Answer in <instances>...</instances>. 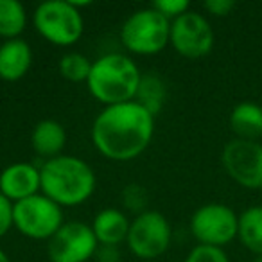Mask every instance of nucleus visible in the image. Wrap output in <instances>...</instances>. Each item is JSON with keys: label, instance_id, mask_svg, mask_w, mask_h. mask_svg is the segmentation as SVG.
Segmentation results:
<instances>
[{"label": "nucleus", "instance_id": "1", "mask_svg": "<svg viewBox=\"0 0 262 262\" xmlns=\"http://www.w3.org/2000/svg\"><path fill=\"white\" fill-rule=\"evenodd\" d=\"M153 135L155 115L137 101L104 106L92 124V144L113 162H129L140 157Z\"/></svg>", "mask_w": 262, "mask_h": 262}, {"label": "nucleus", "instance_id": "2", "mask_svg": "<svg viewBox=\"0 0 262 262\" xmlns=\"http://www.w3.org/2000/svg\"><path fill=\"white\" fill-rule=\"evenodd\" d=\"M41 194L59 207L83 205L95 190V172L84 160L70 155H59L45 160L40 167Z\"/></svg>", "mask_w": 262, "mask_h": 262}, {"label": "nucleus", "instance_id": "3", "mask_svg": "<svg viewBox=\"0 0 262 262\" xmlns=\"http://www.w3.org/2000/svg\"><path fill=\"white\" fill-rule=\"evenodd\" d=\"M142 72L126 54H104L92 63L88 90L101 104L113 106L137 99Z\"/></svg>", "mask_w": 262, "mask_h": 262}, {"label": "nucleus", "instance_id": "4", "mask_svg": "<svg viewBox=\"0 0 262 262\" xmlns=\"http://www.w3.org/2000/svg\"><path fill=\"white\" fill-rule=\"evenodd\" d=\"M169 38L171 22L153 8L131 13L120 27V43L133 54H157L167 47Z\"/></svg>", "mask_w": 262, "mask_h": 262}, {"label": "nucleus", "instance_id": "5", "mask_svg": "<svg viewBox=\"0 0 262 262\" xmlns=\"http://www.w3.org/2000/svg\"><path fill=\"white\" fill-rule=\"evenodd\" d=\"M34 29L41 38L58 47H70L84 33V20L70 0H47L36 6L33 15Z\"/></svg>", "mask_w": 262, "mask_h": 262}, {"label": "nucleus", "instance_id": "6", "mask_svg": "<svg viewBox=\"0 0 262 262\" xmlns=\"http://www.w3.org/2000/svg\"><path fill=\"white\" fill-rule=\"evenodd\" d=\"M13 226L34 241H49L63 226V210L58 203L38 192L13 203Z\"/></svg>", "mask_w": 262, "mask_h": 262}, {"label": "nucleus", "instance_id": "7", "mask_svg": "<svg viewBox=\"0 0 262 262\" xmlns=\"http://www.w3.org/2000/svg\"><path fill=\"white\" fill-rule=\"evenodd\" d=\"M171 235V225L162 212L144 210L131 221L126 243L135 257L151 260L167 251Z\"/></svg>", "mask_w": 262, "mask_h": 262}, {"label": "nucleus", "instance_id": "8", "mask_svg": "<svg viewBox=\"0 0 262 262\" xmlns=\"http://www.w3.org/2000/svg\"><path fill=\"white\" fill-rule=\"evenodd\" d=\"M239 230V215L223 203H207L190 217L194 239L205 246L223 248L232 243Z\"/></svg>", "mask_w": 262, "mask_h": 262}, {"label": "nucleus", "instance_id": "9", "mask_svg": "<svg viewBox=\"0 0 262 262\" xmlns=\"http://www.w3.org/2000/svg\"><path fill=\"white\" fill-rule=\"evenodd\" d=\"M221 164L226 174L244 189H262V144L233 139L223 147Z\"/></svg>", "mask_w": 262, "mask_h": 262}, {"label": "nucleus", "instance_id": "10", "mask_svg": "<svg viewBox=\"0 0 262 262\" xmlns=\"http://www.w3.org/2000/svg\"><path fill=\"white\" fill-rule=\"evenodd\" d=\"M214 31L203 15L196 11H187L171 22L169 43L183 58L200 59L205 58L214 49Z\"/></svg>", "mask_w": 262, "mask_h": 262}, {"label": "nucleus", "instance_id": "11", "mask_svg": "<svg viewBox=\"0 0 262 262\" xmlns=\"http://www.w3.org/2000/svg\"><path fill=\"white\" fill-rule=\"evenodd\" d=\"M99 243L90 225L81 221L63 223V226L47 241L51 262H88L97 253Z\"/></svg>", "mask_w": 262, "mask_h": 262}, {"label": "nucleus", "instance_id": "12", "mask_svg": "<svg viewBox=\"0 0 262 262\" xmlns=\"http://www.w3.org/2000/svg\"><path fill=\"white\" fill-rule=\"evenodd\" d=\"M41 192L40 167L27 162H16L0 172V194L11 203Z\"/></svg>", "mask_w": 262, "mask_h": 262}, {"label": "nucleus", "instance_id": "13", "mask_svg": "<svg viewBox=\"0 0 262 262\" xmlns=\"http://www.w3.org/2000/svg\"><path fill=\"white\" fill-rule=\"evenodd\" d=\"M33 63V49L22 38L0 43V79L18 81L29 72Z\"/></svg>", "mask_w": 262, "mask_h": 262}, {"label": "nucleus", "instance_id": "14", "mask_svg": "<svg viewBox=\"0 0 262 262\" xmlns=\"http://www.w3.org/2000/svg\"><path fill=\"white\" fill-rule=\"evenodd\" d=\"M131 221L119 208H104L97 212L92 223V230L99 246H119L127 239Z\"/></svg>", "mask_w": 262, "mask_h": 262}, {"label": "nucleus", "instance_id": "15", "mask_svg": "<svg viewBox=\"0 0 262 262\" xmlns=\"http://www.w3.org/2000/svg\"><path fill=\"white\" fill-rule=\"evenodd\" d=\"M31 144L38 157L51 160V158L61 155L67 144V131L58 120L43 119L34 126L33 133H31Z\"/></svg>", "mask_w": 262, "mask_h": 262}, {"label": "nucleus", "instance_id": "16", "mask_svg": "<svg viewBox=\"0 0 262 262\" xmlns=\"http://www.w3.org/2000/svg\"><path fill=\"white\" fill-rule=\"evenodd\" d=\"M230 127L237 139L255 140L262 137V106L255 102H239L230 113Z\"/></svg>", "mask_w": 262, "mask_h": 262}, {"label": "nucleus", "instance_id": "17", "mask_svg": "<svg viewBox=\"0 0 262 262\" xmlns=\"http://www.w3.org/2000/svg\"><path fill=\"white\" fill-rule=\"evenodd\" d=\"M237 237L255 255H262V207H250L239 214Z\"/></svg>", "mask_w": 262, "mask_h": 262}, {"label": "nucleus", "instance_id": "18", "mask_svg": "<svg viewBox=\"0 0 262 262\" xmlns=\"http://www.w3.org/2000/svg\"><path fill=\"white\" fill-rule=\"evenodd\" d=\"M27 27V11L18 0H0V38L15 40Z\"/></svg>", "mask_w": 262, "mask_h": 262}, {"label": "nucleus", "instance_id": "19", "mask_svg": "<svg viewBox=\"0 0 262 262\" xmlns=\"http://www.w3.org/2000/svg\"><path fill=\"white\" fill-rule=\"evenodd\" d=\"M137 102L147 108L155 117L162 110L165 101V84L155 74H142V79H140V86L137 92Z\"/></svg>", "mask_w": 262, "mask_h": 262}, {"label": "nucleus", "instance_id": "20", "mask_svg": "<svg viewBox=\"0 0 262 262\" xmlns=\"http://www.w3.org/2000/svg\"><path fill=\"white\" fill-rule=\"evenodd\" d=\"M59 74L70 83H86L92 72V61L81 52H69L59 59Z\"/></svg>", "mask_w": 262, "mask_h": 262}, {"label": "nucleus", "instance_id": "21", "mask_svg": "<svg viewBox=\"0 0 262 262\" xmlns=\"http://www.w3.org/2000/svg\"><path fill=\"white\" fill-rule=\"evenodd\" d=\"M185 262H230V260L223 248L198 244V246H194L189 251Z\"/></svg>", "mask_w": 262, "mask_h": 262}, {"label": "nucleus", "instance_id": "22", "mask_svg": "<svg viewBox=\"0 0 262 262\" xmlns=\"http://www.w3.org/2000/svg\"><path fill=\"white\" fill-rule=\"evenodd\" d=\"M151 8L157 9L169 22H172L174 18H178L183 13L189 11L190 4L187 0H155L153 4H151Z\"/></svg>", "mask_w": 262, "mask_h": 262}, {"label": "nucleus", "instance_id": "23", "mask_svg": "<svg viewBox=\"0 0 262 262\" xmlns=\"http://www.w3.org/2000/svg\"><path fill=\"white\" fill-rule=\"evenodd\" d=\"M13 228V203L0 194V239Z\"/></svg>", "mask_w": 262, "mask_h": 262}, {"label": "nucleus", "instance_id": "24", "mask_svg": "<svg viewBox=\"0 0 262 262\" xmlns=\"http://www.w3.org/2000/svg\"><path fill=\"white\" fill-rule=\"evenodd\" d=\"M203 8L214 16H226L235 8V2L233 0H207Z\"/></svg>", "mask_w": 262, "mask_h": 262}, {"label": "nucleus", "instance_id": "25", "mask_svg": "<svg viewBox=\"0 0 262 262\" xmlns=\"http://www.w3.org/2000/svg\"><path fill=\"white\" fill-rule=\"evenodd\" d=\"M95 258L97 262H120L119 246H99Z\"/></svg>", "mask_w": 262, "mask_h": 262}, {"label": "nucleus", "instance_id": "26", "mask_svg": "<svg viewBox=\"0 0 262 262\" xmlns=\"http://www.w3.org/2000/svg\"><path fill=\"white\" fill-rule=\"evenodd\" d=\"M0 262H11V258L8 257V253L2 248H0Z\"/></svg>", "mask_w": 262, "mask_h": 262}, {"label": "nucleus", "instance_id": "27", "mask_svg": "<svg viewBox=\"0 0 262 262\" xmlns=\"http://www.w3.org/2000/svg\"><path fill=\"white\" fill-rule=\"evenodd\" d=\"M253 262H262V255H258V257L257 258H255V260Z\"/></svg>", "mask_w": 262, "mask_h": 262}]
</instances>
